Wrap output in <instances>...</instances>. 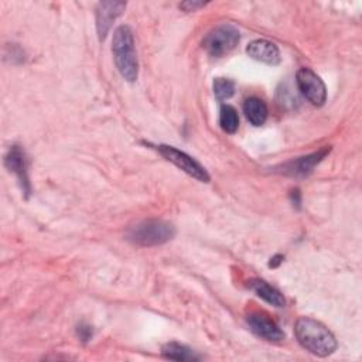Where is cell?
Instances as JSON below:
<instances>
[{"label":"cell","instance_id":"52a82bcc","mask_svg":"<svg viewBox=\"0 0 362 362\" xmlns=\"http://www.w3.org/2000/svg\"><path fill=\"white\" fill-rule=\"evenodd\" d=\"M246 322L249 325V329L256 334L257 337L272 341V342H280L284 339V332L281 328L264 313L253 311L246 315Z\"/></svg>","mask_w":362,"mask_h":362},{"label":"cell","instance_id":"e0dca14e","mask_svg":"<svg viewBox=\"0 0 362 362\" xmlns=\"http://www.w3.org/2000/svg\"><path fill=\"white\" fill-rule=\"evenodd\" d=\"M78 335H79V338L83 341V342H86L90 337H92V328L89 327V325H79L78 327Z\"/></svg>","mask_w":362,"mask_h":362},{"label":"cell","instance_id":"9a60e30c","mask_svg":"<svg viewBox=\"0 0 362 362\" xmlns=\"http://www.w3.org/2000/svg\"><path fill=\"white\" fill-rule=\"evenodd\" d=\"M219 124L223 132L235 133L239 127V116L233 106L222 105L219 112Z\"/></svg>","mask_w":362,"mask_h":362},{"label":"cell","instance_id":"ac0fdd59","mask_svg":"<svg viewBox=\"0 0 362 362\" xmlns=\"http://www.w3.org/2000/svg\"><path fill=\"white\" fill-rule=\"evenodd\" d=\"M202 6H205V3L202 1H184L180 4V7H182L185 11H194Z\"/></svg>","mask_w":362,"mask_h":362},{"label":"cell","instance_id":"2e32d148","mask_svg":"<svg viewBox=\"0 0 362 362\" xmlns=\"http://www.w3.org/2000/svg\"><path fill=\"white\" fill-rule=\"evenodd\" d=\"M214 93L219 100L229 99L235 93V83L228 78H216L214 81Z\"/></svg>","mask_w":362,"mask_h":362},{"label":"cell","instance_id":"5bb4252c","mask_svg":"<svg viewBox=\"0 0 362 362\" xmlns=\"http://www.w3.org/2000/svg\"><path fill=\"white\" fill-rule=\"evenodd\" d=\"M161 354L167 359H174V361H198L201 356L195 354L191 348L178 344V342H168L163 346Z\"/></svg>","mask_w":362,"mask_h":362},{"label":"cell","instance_id":"8992f818","mask_svg":"<svg viewBox=\"0 0 362 362\" xmlns=\"http://www.w3.org/2000/svg\"><path fill=\"white\" fill-rule=\"evenodd\" d=\"M296 82L298 90L303 96L311 102L314 106L324 105L327 99V88L322 79L310 68H300L296 75Z\"/></svg>","mask_w":362,"mask_h":362},{"label":"cell","instance_id":"3957f363","mask_svg":"<svg viewBox=\"0 0 362 362\" xmlns=\"http://www.w3.org/2000/svg\"><path fill=\"white\" fill-rule=\"evenodd\" d=\"M175 235V228L161 219H144L130 226L127 239L139 246H157L168 242Z\"/></svg>","mask_w":362,"mask_h":362},{"label":"cell","instance_id":"ba28073f","mask_svg":"<svg viewBox=\"0 0 362 362\" xmlns=\"http://www.w3.org/2000/svg\"><path fill=\"white\" fill-rule=\"evenodd\" d=\"M126 3L123 1H100L96 6V28L99 40H105L112 23L122 14Z\"/></svg>","mask_w":362,"mask_h":362},{"label":"cell","instance_id":"8fae6325","mask_svg":"<svg viewBox=\"0 0 362 362\" xmlns=\"http://www.w3.org/2000/svg\"><path fill=\"white\" fill-rule=\"evenodd\" d=\"M246 52L250 58H253L255 61L263 62V64L276 65V64L280 62V51H279L277 45L267 41V40H255V41H252L247 45Z\"/></svg>","mask_w":362,"mask_h":362},{"label":"cell","instance_id":"277c9868","mask_svg":"<svg viewBox=\"0 0 362 362\" xmlns=\"http://www.w3.org/2000/svg\"><path fill=\"white\" fill-rule=\"evenodd\" d=\"M239 31L232 24H221L211 30L202 40L204 49L212 57H222L232 51L239 42Z\"/></svg>","mask_w":362,"mask_h":362},{"label":"cell","instance_id":"5b68a950","mask_svg":"<svg viewBox=\"0 0 362 362\" xmlns=\"http://www.w3.org/2000/svg\"><path fill=\"white\" fill-rule=\"evenodd\" d=\"M157 150L167 161L173 163L174 165H177L180 170H182L188 175L197 178L201 182L209 181V174L205 170V167L201 163H198L194 157H191L189 154H187L173 146H167V144L157 146Z\"/></svg>","mask_w":362,"mask_h":362},{"label":"cell","instance_id":"9c48e42d","mask_svg":"<svg viewBox=\"0 0 362 362\" xmlns=\"http://www.w3.org/2000/svg\"><path fill=\"white\" fill-rule=\"evenodd\" d=\"M329 153V147H322L321 150L313 153V154H308V156H304V157H300V158H296L293 161H288L281 168H283V173L284 174H288V175H296V177H304L307 175L308 173L313 171V168Z\"/></svg>","mask_w":362,"mask_h":362},{"label":"cell","instance_id":"7a4b0ae2","mask_svg":"<svg viewBox=\"0 0 362 362\" xmlns=\"http://www.w3.org/2000/svg\"><path fill=\"white\" fill-rule=\"evenodd\" d=\"M112 52L120 75L126 81L134 82L139 75V62L134 49L133 31L129 25H119L115 30L112 40Z\"/></svg>","mask_w":362,"mask_h":362},{"label":"cell","instance_id":"7c38bea8","mask_svg":"<svg viewBox=\"0 0 362 362\" xmlns=\"http://www.w3.org/2000/svg\"><path fill=\"white\" fill-rule=\"evenodd\" d=\"M249 287L256 293L257 297L264 300L266 303L274 305V307H283L286 304L284 296L273 286H270L267 281L260 279H253L249 281Z\"/></svg>","mask_w":362,"mask_h":362},{"label":"cell","instance_id":"d6986e66","mask_svg":"<svg viewBox=\"0 0 362 362\" xmlns=\"http://www.w3.org/2000/svg\"><path fill=\"white\" fill-rule=\"evenodd\" d=\"M280 257H283V256H280V255H277V256H274V257H272V259H270V263H269V266H270V267H276V266H277V264H279V263H280V262H281V260H279V259H280Z\"/></svg>","mask_w":362,"mask_h":362},{"label":"cell","instance_id":"6da1fadb","mask_svg":"<svg viewBox=\"0 0 362 362\" xmlns=\"http://www.w3.org/2000/svg\"><path fill=\"white\" fill-rule=\"evenodd\" d=\"M294 334L298 344L317 356H328L337 349L332 332L311 317H300L294 324Z\"/></svg>","mask_w":362,"mask_h":362},{"label":"cell","instance_id":"30bf717a","mask_svg":"<svg viewBox=\"0 0 362 362\" xmlns=\"http://www.w3.org/2000/svg\"><path fill=\"white\" fill-rule=\"evenodd\" d=\"M4 164L10 171H13L17 175L23 192H25V195H28L30 194V181H28V175H27V160H25L24 151L18 146H13L4 157Z\"/></svg>","mask_w":362,"mask_h":362},{"label":"cell","instance_id":"4fadbf2b","mask_svg":"<svg viewBox=\"0 0 362 362\" xmlns=\"http://www.w3.org/2000/svg\"><path fill=\"white\" fill-rule=\"evenodd\" d=\"M243 113L253 126H262L267 119V106L260 98L252 96L246 99L243 105Z\"/></svg>","mask_w":362,"mask_h":362}]
</instances>
